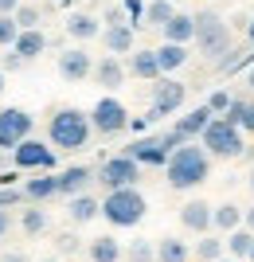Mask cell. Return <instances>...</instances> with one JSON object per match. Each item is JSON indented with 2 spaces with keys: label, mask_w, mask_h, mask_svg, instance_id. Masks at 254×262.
<instances>
[{
  "label": "cell",
  "mask_w": 254,
  "mask_h": 262,
  "mask_svg": "<svg viewBox=\"0 0 254 262\" xmlns=\"http://www.w3.org/2000/svg\"><path fill=\"white\" fill-rule=\"evenodd\" d=\"M102 43H106V51H110L113 59H118V55H133V28L113 20L110 28L102 32Z\"/></svg>",
  "instance_id": "18"
},
{
  "label": "cell",
  "mask_w": 254,
  "mask_h": 262,
  "mask_svg": "<svg viewBox=\"0 0 254 262\" xmlns=\"http://www.w3.org/2000/svg\"><path fill=\"white\" fill-rule=\"evenodd\" d=\"M196 43L207 59H223L231 51V28H227V20L215 16V12H199L196 16Z\"/></svg>",
  "instance_id": "5"
},
{
  "label": "cell",
  "mask_w": 254,
  "mask_h": 262,
  "mask_svg": "<svg viewBox=\"0 0 254 262\" xmlns=\"http://www.w3.org/2000/svg\"><path fill=\"white\" fill-rule=\"evenodd\" d=\"M156 262H188V243L180 239H156Z\"/></svg>",
  "instance_id": "28"
},
{
  "label": "cell",
  "mask_w": 254,
  "mask_h": 262,
  "mask_svg": "<svg viewBox=\"0 0 254 262\" xmlns=\"http://www.w3.org/2000/svg\"><path fill=\"white\" fill-rule=\"evenodd\" d=\"M4 86H8V78H4V71H0V94H4Z\"/></svg>",
  "instance_id": "44"
},
{
  "label": "cell",
  "mask_w": 254,
  "mask_h": 262,
  "mask_svg": "<svg viewBox=\"0 0 254 262\" xmlns=\"http://www.w3.org/2000/svg\"><path fill=\"white\" fill-rule=\"evenodd\" d=\"M32 125H35V118L28 110H20V106L0 110V149H12V153H16V149L32 137Z\"/></svg>",
  "instance_id": "8"
},
{
  "label": "cell",
  "mask_w": 254,
  "mask_h": 262,
  "mask_svg": "<svg viewBox=\"0 0 254 262\" xmlns=\"http://www.w3.org/2000/svg\"><path fill=\"white\" fill-rule=\"evenodd\" d=\"M39 262H63V258H55V254H51V258H39Z\"/></svg>",
  "instance_id": "47"
},
{
  "label": "cell",
  "mask_w": 254,
  "mask_h": 262,
  "mask_svg": "<svg viewBox=\"0 0 254 262\" xmlns=\"http://www.w3.org/2000/svg\"><path fill=\"white\" fill-rule=\"evenodd\" d=\"M196 258L199 262H219V258H227V243L215 239V235H203V239L196 243Z\"/></svg>",
  "instance_id": "29"
},
{
  "label": "cell",
  "mask_w": 254,
  "mask_h": 262,
  "mask_svg": "<svg viewBox=\"0 0 254 262\" xmlns=\"http://www.w3.org/2000/svg\"><path fill=\"white\" fill-rule=\"evenodd\" d=\"M165 172H168V184L176 188V192H188V188H199L211 176V157H207L203 145L192 141V145H184V149H176V153L168 157Z\"/></svg>",
  "instance_id": "1"
},
{
  "label": "cell",
  "mask_w": 254,
  "mask_h": 262,
  "mask_svg": "<svg viewBox=\"0 0 254 262\" xmlns=\"http://www.w3.org/2000/svg\"><path fill=\"white\" fill-rule=\"evenodd\" d=\"M246 262H254V251H250V258H246Z\"/></svg>",
  "instance_id": "49"
},
{
  "label": "cell",
  "mask_w": 254,
  "mask_h": 262,
  "mask_svg": "<svg viewBox=\"0 0 254 262\" xmlns=\"http://www.w3.org/2000/svg\"><path fill=\"white\" fill-rule=\"evenodd\" d=\"M0 262H28V254L24 251H8V254H0Z\"/></svg>",
  "instance_id": "41"
},
{
  "label": "cell",
  "mask_w": 254,
  "mask_h": 262,
  "mask_svg": "<svg viewBox=\"0 0 254 262\" xmlns=\"http://www.w3.org/2000/svg\"><path fill=\"white\" fill-rule=\"evenodd\" d=\"M223 243H227V258L243 262V258H250V251H254V231L239 227V231H231V235H227Z\"/></svg>",
  "instance_id": "25"
},
{
  "label": "cell",
  "mask_w": 254,
  "mask_h": 262,
  "mask_svg": "<svg viewBox=\"0 0 254 262\" xmlns=\"http://www.w3.org/2000/svg\"><path fill=\"white\" fill-rule=\"evenodd\" d=\"M94 168H86V164H71V168H63L59 172V196H86V188L94 184Z\"/></svg>",
  "instance_id": "14"
},
{
  "label": "cell",
  "mask_w": 254,
  "mask_h": 262,
  "mask_svg": "<svg viewBox=\"0 0 254 262\" xmlns=\"http://www.w3.org/2000/svg\"><path fill=\"white\" fill-rule=\"evenodd\" d=\"M20 227L28 231V235H43L47 231V211H39V208H28L20 215Z\"/></svg>",
  "instance_id": "32"
},
{
  "label": "cell",
  "mask_w": 254,
  "mask_h": 262,
  "mask_svg": "<svg viewBox=\"0 0 254 262\" xmlns=\"http://www.w3.org/2000/svg\"><path fill=\"white\" fill-rule=\"evenodd\" d=\"M20 67H24V59H20L16 51H12L8 59H4V67H0V71H20Z\"/></svg>",
  "instance_id": "40"
},
{
  "label": "cell",
  "mask_w": 254,
  "mask_h": 262,
  "mask_svg": "<svg viewBox=\"0 0 254 262\" xmlns=\"http://www.w3.org/2000/svg\"><path fill=\"white\" fill-rule=\"evenodd\" d=\"M24 196L32 200V204H43V200L59 196V176L43 172V176H35V180H28V184H24Z\"/></svg>",
  "instance_id": "21"
},
{
  "label": "cell",
  "mask_w": 254,
  "mask_h": 262,
  "mask_svg": "<svg viewBox=\"0 0 254 262\" xmlns=\"http://www.w3.org/2000/svg\"><path fill=\"white\" fill-rule=\"evenodd\" d=\"M165 32V43H176V47H188L192 39H196V16H188V12H176L172 20L160 28Z\"/></svg>",
  "instance_id": "16"
},
{
  "label": "cell",
  "mask_w": 254,
  "mask_h": 262,
  "mask_svg": "<svg viewBox=\"0 0 254 262\" xmlns=\"http://www.w3.org/2000/svg\"><path fill=\"white\" fill-rule=\"evenodd\" d=\"M243 219H246V211L239 208V204H231V200H227V204H219V208H215V231H227V235H231V231L243 227Z\"/></svg>",
  "instance_id": "26"
},
{
  "label": "cell",
  "mask_w": 254,
  "mask_h": 262,
  "mask_svg": "<svg viewBox=\"0 0 254 262\" xmlns=\"http://www.w3.org/2000/svg\"><path fill=\"white\" fill-rule=\"evenodd\" d=\"M243 227H246V231H254V208H246V219H243Z\"/></svg>",
  "instance_id": "43"
},
{
  "label": "cell",
  "mask_w": 254,
  "mask_h": 262,
  "mask_svg": "<svg viewBox=\"0 0 254 262\" xmlns=\"http://www.w3.org/2000/svg\"><path fill=\"white\" fill-rule=\"evenodd\" d=\"M90 262H122V243L113 239V235H102V239H90Z\"/></svg>",
  "instance_id": "23"
},
{
  "label": "cell",
  "mask_w": 254,
  "mask_h": 262,
  "mask_svg": "<svg viewBox=\"0 0 254 262\" xmlns=\"http://www.w3.org/2000/svg\"><path fill=\"white\" fill-rule=\"evenodd\" d=\"M125 71H129L133 78H145V82H160V63H156V51H145V47L129 55Z\"/></svg>",
  "instance_id": "17"
},
{
  "label": "cell",
  "mask_w": 254,
  "mask_h": 262,
  "mask_svg": "<svg viewBox=\"0 0 254 262\" xmlns=\"http://www.w3.org/2000/svg\"><path fill=\"white\" fill-rule=\"evenodd\" d=\"M59 251H78V239H75V235H59Z\"/></svg>",
  "instance_id": "38"
},
{
  "label": "cell",
  "mask_w": 254,
  "mask_h": 262,
  "mask_svg": "<svg viewBox=\"0 0 254 262\" xmlns=\"http://www.w3.org/2000/svg\"><path fill=\"white\" fill-rule=\"evenodd\" d=\"M16 24H20V32H35L39 28V8L35 4H20L16 8Z\"/></svg>",
  "instance_id": "33"
},
{
  "label": "cell",
  "mask_w": 254,
  "mask_h": 262,
  "mask_svg": "<svg viewBox=\"0 0 254 262\" xmlns=\"http://www.w3.org/2000/svg\"><path fill=\"white\" fill-rule=\"evenodd\" d=\"M141 180V164L133 161V157L118 153V157H106L98 168V184L106 188V192H122V188H133Z\"/></svg>",
  "instance_id": "7"
},
{
  "label": "cell",
  "mask_w": 254,
  "mask_h": 262,
  "mask_svg": "<svg viewBox=\"0 0 254 262\" xmlns=\"http://www.w3.org/2000/svg\"><path fill=\"white\" fill-rule=\"evenodd\" d=\"M12 51L20 55L24 63H32V59H39V55L47 51V35L39 32V28H35V32H20V39H16V47H12Z\"/></svg>",
  "instance_id": "22"
},
{
  "label": "cell",
  "mask_w": 254,
  "mask_h": 262,
  "mask_svg": "<svg viewBox=\"0 0 254 262\" xmlns=\"http://www.w3.org/2000/svg\"><path fill=\"white\" fill-rule=\"evenodd\" d=\"M20 4H24V0H0V16H16Z\"/></svg>",
  "instance_id": "39"
},
{
  "label": "cell",
  "mask_w": 254,
  "mask_h": 262,
  "mask_svg": "<svg viewBox=\"0 0 254 262\" xmlns=\"http://www.w3.org/2000/svg\"><path fill=\"white\" fill-rule=\"evenodd\" d=\"M66 215H71V223H90L94 215H102V200H94V196H75L71 204H66Z\"/></svg>",
  "instance_id": "24"
},
{
  "label": "cell",
  "mask_w": 254,
  "mask_h": 262,
  "mask_svg": "<svg viewBox=\"0 0 254 262\" xmlns=\"http://www.w3.org/2000/svg\"><path fill=\"white\" fill-rule=\"evenodd\" d=\"M184 98H188V86L184 82H176V78H160L153 86V118H160V114H176L180 106H184Z\"/></svg>",
  "instance_id": "10"
},
{
  "label": "cell",
  "mask_w": 254,
  "mask_h": 262,
  "mask_svg": "<svg viewBox=\"0 0 254 262\" xmlns=\"http://www.w3.org/2000/svg\"><path fill=\"white\" fill-rule=\"evenodd\" d=\"M20 200H28L24 188H0V208H12V204H20Z\"/></svg>",
  "instance_id": "36"
},
{
  "label": "cell",
  "mask_w": 254,
  "mask_h": 262,
  "mask_svg": "<svg viewBox=\"0 0 254 262\" xmlns=\"http://www.w3.org/2000/svg\"><path fill=\"white\" fill-rule=\"evenodd\" d=\"M219 262H235V258H219Z\"/></svg>",
  "instance_id": "50"
},
{
  "label": "cell",
  "mask_w": 254,
  "mask_h": 262,
  "mask_svg": "<svg viewBox=\"0 0 254 262\" xmlns=\"http://www.w3.org/2000/svg\"><path fill=\"white\" fill-rule=\"evenodd\" d=\"M125 75H129L125 63H122V59H113V55H102L98 63H94V82H98L102 90H118L125 82Z\"/></svg>",
  "instance_id": "15"
},
{
  "label": "cell",
  "mask_w": 254,
  "mask_h": 262,
  "mask_svg": "<svg viewBox=\"0 0 254 262\" xmlns=\"http://www.w3.org/2000/svg\"><path fill=\"white\" fill-rule=\"evenodd\" d=\"M246 35H250V43H254V20H250V28H246Z\"/></svg>",
  "instance_id": "45"
},
{
  "label": "cell",
  "mask_w": 254,
  "mask_h": 262,
  "mask_svg": "<svg viewBox=\"0 0 254 262\" xmlns=\"http://www.w3.org/2000/svg\"><path fill=\"white\" fill-rule=\"evenodd\" d=\"M125 157H133L137 164H168V153L160 149V137H141L125 149Z\"/></svg>",
  "instance_id": "19"
},
{
  "label": "cell",
  "mask_w": 254,
  "mask_h": 262,
  "mask_svg": "<svg viewBox=\"0 0 254 262\" xmlns=\"http://www.w3.org/2000/svg\"><path fill=\"white\" fill-rule=\"evenodd\" d=\"M250 86H254V71H250Z\"/></svg>",
  "instance_id": "48"
},
{
  "label": "cell",
  "mask_w": 254,
  "mask_h": 262,
  "mask_svg": "<svg viewBox=\"0 0 254 262\" xmlns=\"http://www.w3.org/2000/svg\"><path fill=\"white\" fill-rule=\"evenodd\" d=\"M211 118H215V114H211V110H207V102H203V106L188 110V114H184V118H180L176 125H172V133H176V137H180L184 145H192L196 137H203V129L211 125Z\"/></svg>",
  "instance_id": "13"
},
{
  "label": "cell",
  "mask_w": 254,
  "mask_h": 262,
  "mask_svg": "<svg viewBox=\"0 0 254 262\" xmlns=\"http://www.w3.org/2000/svg\"><path fill=\"white\" fill-rule=\"evenodd\" d=\"M59 78H66V82L94 78V59H90V51H82V47H66V51L59 55Z\"/></svg>",
  "instance_id": "11"
},
{
  "label": "cell",
  "mask_w": 254,
  "mask_h": 262,
  "mask_svg": "<svg viewBox=\"0 0 254 262\" xmlns=\"http://www.w3.org/2000/svg\"><path fill=\"white\" fill-rule=\"evenodd\" d=\"M172 16H176V8H172L168 0H153V4L145 8V20L153 24V28H165V24L172 20Z\"/></svg>",
  "instance_id": "30"
},
{
  "label": "cell",
  "mask_w": 254,
  "mask_h": 262,
  "mask_svg": "<svg viewBox=\"0 0 254 262\" xmlns=\"http://www.w3.org/2000/svg\"><path fill=\"white\" fill-rule=\"evenodd\" d=\"M156 63H160V75H172L188 63V47H176V43H165L156 47Z\"/></svg>",
  "instance_id": "27"
},
{
  "label": "cell",
  "mask_w": 254,
  "mask_h": 262,
  "mask_svg": "<svg viewBox=\"0 0 254 262\" xmlns=\"http://www.w3.org/2000/svg\"><path fill=\"white\" fill-rule=\"evenodd\" d=\"M125 258H129V262H156V243L133 239L129 247H125Z\"/></svg>",
  "instance_id": "31"
},
{
  "label": "cell",
  "mask_w": 254,
  "mask_h": 262,
  "mask_svg": "<svg viewBox=\"0 0 254 262\" xmlns=\"http://www.w3.org/2000/svg\"><path fill=\"white\" fill-rule=\"evenodd\" d=\"M90 129H94L90 114L78 110V106H59L51 114V121H47V137H51L55 149H86Z\"/></svg>",
  "instance_id": "2"
},
{
  "label": "cell",
  "mask_w": 254,
  "mask_h": 262,
  "mask_svg": "<svg viewBox=\"0 0 254 262\" xmlns=\"http://www.w3.org/2000/svg\"><path fill=\"white\" fill-rule=\"evenodd\" d=\"M145 211H149V204H145V196L137 192V188L106 192V200H102V215L110 219L113 227H137V223L145 219Z\"/></svg>",
  "instance_id": "3"
},
{
  "label": "cell",
  "mask_w": 254,
  "mask_h": 262,
  "mask_svg": "<svg viewBox=\"0 0 254 262\" xmlns=\"http://www.w3.org/2000/svg\"><path fill=\"white\" fill-rule=\"evenodd\" d=\"M246 184H250V192H254V172H250V176H246Z\"/></svg>",
  "instance_id": "46"
},
{
  "label": "cell",
  "mask_w": 254,
  "mask_h": 262,
  "mask_svg": "<svg viewBox=\"0 0 254 262\" xmlns=\"http://www.w3.org/2000/svg\"><path fill=\"white\" fill-rule=\"evenodd\" d=\"M207 110L211 114H219V110L227 114V110H231V94H227V90H215V94L207 98Z\"/></svg>",
  "instance_id": "35"
},
{
  "label": "cell",
  "mask_w": 254,
  "mask_h": 262,
  "mask_svg": "<svg viewBox=\"0 0 254 262\" xmlns=\"http://www.w3.org/2000/svg\"><path fill=\"white\" fill-rule=\"evenodd\" d=\"M180 223H184L188 231H196L199 239H203V235H211V231H215V208H211L207 200H188V204L180 208Z\"/></svg>",
  "instance_id": "12"
},
{
  "label": "cell",
  "mask_w": 254,
  "mask_h": 262,
  "mask_svg": "<svg viewBox=\"0 0 254 262\" xmlns=\"http://www.w3.org/2000/svg\"><path fill=\"white\" fill-rule=\"evenodd\" d=\"M239 129L254 133V102H246V106H243V118H239Z\"/></svg>",
  "instance_id": "37"
},
{
  "label": "cell",
  "mask_w": 254,
  "mask_h": 262,
  "mask_svg": "<svg viewBox=\"0 0 254 262\" xmlns=\"http://www.w3.org/2000/svg\"><path fill=\"white\" fill-rule=\"evenodd\" d=\"M66 35L78 39V43H86V39H98L102 35V24L90 16V12H75L71 20H66Z\"/></svg>",
  "instance_id": "20"
},
{
  "label": "cell",
  "mask_w": 254,
  "mask_h": 262,
  "mask_svg": "<svg viewBox=\"0 0 254 262\" xmlns=\"http://www.w3.org/2000/svg\"><path fill=\"white\" fill-rule=\"evenodd\" d=\"M12 161H16V168H39V172H51V168H55V149H47V141L28 137V141L12 153Z\"/></svg>",
  "instance_id": "9"
},
{
  "label": "cell",
  "mask_w": 254,
  "mask_h": 262,
  "mask_svg": "<svg viewBox=\"0 0 254 262\" xmlns=\"http://www.w3.org/2000/svg\"><path fill=\"white\" fill-rule=\"evenodd\" d=\"M203 149H207V157H219V161L243 157V153H246L243 129H239V125H231L227 118H211V125L203 129Z\"/></svg>",
  "instance_id": "4"
},
{
  "label": "cell",
  "mask_w": 254,
  "mask_h": 262,
  "mask_svg": "<svg viewBox=\"0 0 254 262\" xmlns=\"http://www.w3.org/2000/svg\"><path fill=\"white\" fill-rule=\"evenodd\" d=\"M8 227H12V215L4 208H0V239H4V235H8Z\"/></svg>",
  "instance_id": "42"
},
{
  "label": "cell",
  "mask_w": 254,
  "mask_h": 262,
  "mask_svg": "<svg viewBox=\"0 0 254 262\" xmlns=\"http://www.w3.org/2000/svg\"><path fill=\"white\" fill-rule=\"evenodd\" d=\"M129 121H133L129 110L113 98V94L98 98V106L90 110V125H94V133H102V137H118V133H125V129H129Z\"/></svg>",
  "instance_id": "6"
},
{
  "label": "cell",
  "mask_w": 254,
  "mask_h": 262,
  "mask_svg": "<svg viewBox=\"0 0 254 262\" xmlns=\"http://www.w3.org/2000/svg\"><path fill=\"white\" fill-rule=\"evenodd\" d=\"M16 39H20L16 16H0V47H16Z\"/></svg>",
  "instance_id": "34"
}]
</instances>
